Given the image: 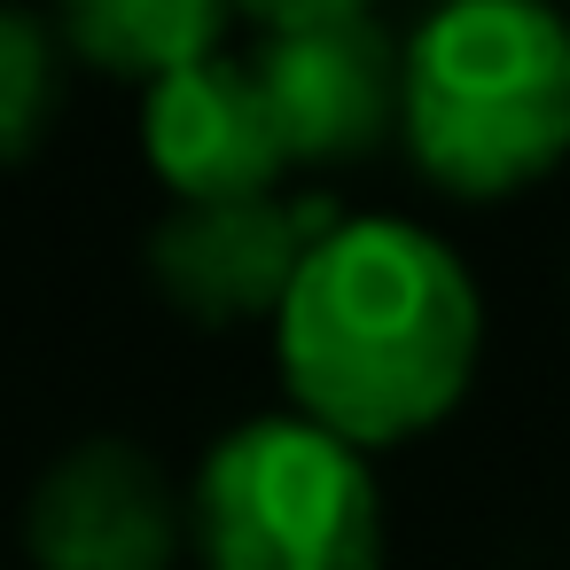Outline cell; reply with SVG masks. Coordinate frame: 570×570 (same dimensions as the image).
Returning a JSON list of instances; mask_svg holds the SVG:
<instances>
[{
    "instance_id": "1",
    "label": "cell",
    "mask_w": 570,
    "mask_h": 570,
    "mask_svg": "<svg viewBox=\"0 0 570 570\" xmlns=\"http://www.w3.org/2000/svg\"><path fill=\"white\" fill-rule=\"evenodd\" d=\"M476 352L484 297L461 250L391 212L336 219L305 250L274 313V367L289 414L321 422L360 453L438 430L461 406Z\"/></svg>"
},
{
    "instance_id": "2",
    "label": "cell",
    "mask_w": 570,
    "mask_h": 570,
    "mask_svg": "<svg viewBox=\"0 0 570 570\" xmlns=\"http://www.w3.org/2000/svg\"><path fill=\"white\" fill-rule=\"evenodd\" d=\"M399 141L445 196H515L570 157V17L453 0L399 48Z\"/></svg>"
},
{
    "instance_id": "3",
    "label": "cell",
    "mask_w": 570,
    "mask_h": 570,
    "mask_svg": "<svg viewBox=\"0 0 570 570\" xmlns=\"http://www.w3.org/2000/svg\"><path fill=\"white\" fill-rule=\"evenodd\" d=\"M383 539L375 461L305 414H250L196 461V570H383Z\"/></svg>"
},
{
    "instance_id": "4",
    "label": "cell",
    "mask_w": 570,
    "mask_h": 570,
    "mask_svg": "<svg viewBox=\"0 0 570 570\" xmlns=\"http://www.w3.org/2000/svg\"><path fill=\"white\" fill-rule=\"evenodd\" d=\"M250 32V71L289 165H360L399 134V40L375 9L289 0V9H258Z\"/></svg>"
},
{
    "instance_id": "5",
    "label": "cell",
    "mask_w": 570,
    "mask_h": 570,
    "mask_svg": "<svg viewBox=\"0 0 570 570\" xmlns=\"http://www.w3.org/2000/svg\"><path fill=\"white\" fill-rule=\"evenodd\" d=\"M24 547L32 570H173L188 547V500L134 438H79L32 484Z\"/></svg>"
},
{
    "instance_id": "6",
    "label": "cell",
    "mask_w": 570,
    "mask_h": 570,
    "mask_svg": "<svg viewBox=\"0 0 570 570\" xmlns=\"http://www.w3.org/2000/svg\"><path fill=\"white\" fill-rule=\"evenodd\" d=\"M336 204L313 196H258V204H173V219L149 235V274L157 289L204 321V328H243L274 321L305 250L336 227Z\"/></svg>"
},
{
    "instance_id": "7",
    "label": "cell",
    "mask_w": 570,
    "mask_h": 570,
    "mask_svg": "<svg viewBox=\"0 0 570 570\" xmlns=\"http://www.w3.org/2000/svg\"><path fill=\"white\" fill-rule=\"evenodd\" d=\"M141 149H149V173L173 188V204H258V196H282V173H289L266 87L250 56H227V48L149 87Z\"/></svg>"
},
{
    "instance_id": "8",
    "label": "cell",
    "mask_w": 570,
    "mask_h": 570,
    "mask_svg": "<svg viewBox=\"0 0 570 570\" xmlns=\"http://www.w3.org/2000/svg\"><path fill=\"white\" fill-rule=\"evenodd\" d=\"M63 32V56L110 71V79H173L204 56L227 48L235 32V9H219V0H79V9L56 17Z\"/></svg>"
},
{
    "instance_id": "9",
    "label": "cell",
    "mask_w": 570,
    "mask_h": 570,
    "mask_svg": "<svg viewBox=\"0 0 570 570\" xmlns=\"http://www.w3.org/2000/svg\"><path fill=\"white\" fill-rule=\"evenodd\" d=\"M63 110V32L56 17L0 9V165H17L48 141Z\"/></svg>"
}]
</instances>
